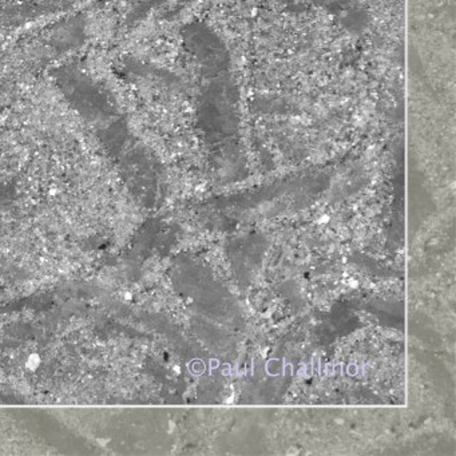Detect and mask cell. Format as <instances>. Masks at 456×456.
I'll return each instance as SVG.
<instances>
[{"label": "cell", "mask_w": 456, "mask_h": 456, "mask_svg": "<svg viewBox=\"0 0 456 456\" xmlns=\"http://www.w3.org/2000/svg\"><path fill=\"white\" fill-rule=\"evenodd\" d=\"M194 47L201 74L200 129L210 145L236 148L241 137V109L231 57L220 39L210 34H205L201 46Z\"/></svg>", "instance_id": "cell-1"}]
</instances>
